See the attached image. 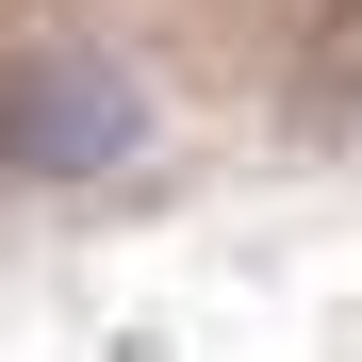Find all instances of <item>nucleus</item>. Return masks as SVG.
Masks as SVG:
<instances>
[{"instance_id": "nucleus-1", "label": "nucleus", "mask_w": 362, "mask_h": 362, "mask_svg": "<svg viewBox=\"0 0 362 362\" xmlns=\"http://www.w3.org/2000/svg\"><path fill=\"white\" fill-rule=\"evenodd\" d=\"M148 148V83L115 66V49L83 33H49L0 66V165H33V181H99V165H132Z\"/></svg>"}]
</instances>
